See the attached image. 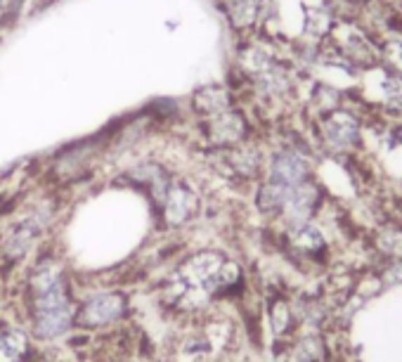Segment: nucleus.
Returning <instances> with one entry per match:
<instances>
[{"label":"nucleus","instance_id":"f257e3e1","mask_svg":"<svg viewBox=\"0 0 402 362\" xmlns=\"http://www.w3.org/2000/svg\"><path fill=\"white\" fill-rule=\"evenodd\" d=\"M312 130H315L317 145L331 156H355L365 145V121L362 114L350 109L348 105L338 107V109L324 114V116L312 121Z\"/></svg>","mask_w":402,"mask_h":362},{"label":"nucleus","instance_id":"f03ea898","mask_svg":"<svg viewBox=\"0 0 402 362\" xmlns=\"http://www.w3.org/2000/svg\"><path fill=\"white\" fill-rule=\"evenodd\" d=\"M196 126H199L203 142L215 152L237 147L241 142L253 140V123L241 105L218 114V116H210L206 121H196Z\"/></svg>","mask_w":402,"mask_h":362},{"label":"nucleus","instance_id":"7ed1b4c3","mask_svg":"<svg viewBox=\"0 0 402 362\" xmlns=\"http://www.w3.org/2000/svg\"><path fill=\"white\" fill-rule=\"evenodd\" d=\"M312 175V154L305 149H298L293 145H282L267 154L265 180L277 182L284 187H296L301 182L310 180Z\"/></svg>","mask_w":402,"mask_h":362},{"label":"nucleus","instance_id":"20e7f679","mask_svg":"<svg viewBox=\"0 0 402 362\" xmlns=\"http://www.w3.org/2000/svg\"><path fill=\"white\" fill-rule=\"evenodd\" d=\"M324 201H327V194H324L322 185L315 177H310V180L301 182V185L289 187L284 208L277 220L282 223L284 230L310 223V220H317L324 208Z\"/></svg>","mask_w":402,"mask_h":362},{"label":"nucleus","instance_id":"39448f33","mask_svg":"<svg viewBox=\"0 0 402 362\" xmlns=\"http://www.w3.org/2000/svg\"><path fill=\"white\" fill-rule=\"evenodd\" d=\"M284 244L289 246L291 253L303 258V263H310L315 268H329L331 241L320 220H310V223L284 230Z\"/></svg>","mask_w":402,"mask_h":362},{"label":"nucleus","instance_id":"423d86ee","mask_svg":"<svg viewBox=\"0 0 402 362\" xmlns=\"http://www.w3.org/2000/svg\"><path fill=\"white\" fill-rule=\"evenodd\" d=\"M225 260L227 258L220 251L213 249L196 251L194 256L185 260V265L180 268V277L185 287L189 289V294L213 296L218 291V272L225 265Z\"/></svg>","mask_w":402,"mask_h":362},{"label":"nucleus","instance_id":"0eeeda50","mask_svg":"<svg viewBox=\"0 0 402 362\" xmlns=\"http://www.w3.org/2000/svg\"><path fill=\"white\" fill-rule=\"evenodd\" d=\"M215 5L225 17L227 27L237 38H244L263 31L272 0H215Z\"/></svg>","mask_w":402,"mask_h":362},{"label":"nucleus","instance_id":"6e6552de","mask_svg":"<svg viewBox=\"0 0 402 362\" xmlns=\"http://www.w3.org/2000/svg\"><path fill=\"white\" fill-rule=\"evenodd\" d=\"M237 105H239L237 90L229 83H222V81H210V83L196 86L187 100L189 114H192L196 121L218 116V114L232 109V107Z\"/></svg>","mask_w":402,"mask_h":362},{"label":"nucleus","instance_id":"1a4fd4ad","mask_svg":"<svg viewBox=\"0 0 402 362\" xmlns=\"http://www.w3.org/2000/svg\"><path fill=\"white\" fill-rule=\"evenodd\" d=\"M196 208H199V196L187 182L173 180L166 189L161 199V215L163 223L168 227H182L194 218Z\"/></svg>","mask_w":402,"mask_h":362},{"label":"nucleus","instance_id":"9d476101","mask_svg":"<svg viewBox=\"0 0 402 362\" xmlns=\"http://www.w3.org/2000/svg\"><path fill=\"white\" fill-rule=\"evenodd\" d=\"M220 154H222V161H225L229 173L241 177V180L260 182L265 177L267 156H265V152L253 142V140L241 142V145H237V147L222 149Z\"/></svg>","mask_w":402,"mask_h":362},{"label":"nucleus","instance_id":"9b49d317","mask_svg":"<svg viewBox=\"0 0 402 362\" xmlns=\"http://www.w3.org/2000/svg\"><path fill=\"white\" fill-rule=\"evenodd\" d=\"M123 310H126L123 296L114 294V291H102V294H95L83 303L81 320H83V325L105 327V325H112V322L121 320Z\"/></svg>","mask_w":402,"mask_h":362},{"label":"nucleus","instance_id":"f8f14e48","mask_svg":"<svg viewBox=\"0 0 402 362\" xmlns=\"http://www.w3.org/2000/svg\"><path fill=\"white\" fill-rule=\"evenodd\" d=\"M43 227H46V215H31V218L22 220L12 227V232L8 234L3 244V251L10 258H22L34 249V244L41 239Z\"/></svg>","mask_w":402,"mask_h":362},{"label":"nucleus","instance_id":"ddd939ff","mask_svg":"<svg viewBox=\"0 0 402 362\" xmlns=\"http://www.w3.org/2000/svg\"><path fill=\"white\" fill-rule=\"evenodd\" d=\"M369 249L379 260H402V220H386L369 232Z\"/></svg>","mask_w":402,"mask_h":362},{"label":"nucleus","instance_id":"4468645a","mask_svg":"<svg viewBox=\"0 0 402 362\" xmlns=\"http://www.w3.org/2000/svg\"><path fill=\"white\" fill-rule=\"evenodd\" d=\"M74 317H76V310L72 303L55 310H41V313H36L34 317V334L43 341L60 339V336H65L69 329H72Z\"/></svg>","mask_w":402,"mask_h":362},{"label":"nucleus","instance_id":"2eb2a0df","mask_svg":"<svg viewBox=\"0 0 402 362\" xmlns=\"http://www.w3.org/2000/svg\"><path fill=\"white\" fill-rule=\"evenodd\" d=\"M286 194H289V187L284 185H277V182H270V180H260L258 187H256V194H253V204H256V211L265 218H272L277 220L279 213L284 208V201H286Z\"/></svg>","mask_w":402,"mask_h":362},{"label":"nucleus","instance_id":"dca6fc26","mask_svg":"<svg viewBox=\"0 0 402 362\" xmlns=\"http://www.w3.org/2000/svg\"><path fill=\"white\" fill-rule=\"evenodd\" d=\"M329 344L322 332H303L291 344V360L293 362H327Z\"/></svg>","mask_w":402,"mask_h":362},{"label":"nucleus","instance_id":"f3484780","mask_svg":"<svg viewBox=\"0 0 402 362\" xmlns=\"http://www.w3.org/2000/svg\"><path fill=\"white\" fill-rule=\"evenodd\" d=\"M346 93H341L338 88L329 86V83H322V81H317V83H312V93H310V100H308V109L312 114V121L324 116V114L338 109V107L346 105Z\"/></svg>","mask_w":402,"mask_h":362},{"label":"nucleus","instance_id":"a211bd4d","mask_svg":"<svg viewBox=\"0 0 402 362\" xmlns=\"http://www.w3.org/2000/svg\"><path fill=\"white\" fill-rule=\"evenodd\" d=\"M267 320H270V329L277 339L289 336L296 329V313H293V301L284 296H274L270 298V306H267Z\"/></svg>","mask_w":402,"mask_h":362},{"label":"nucleus","instance_id":"6ab92c4d","mask_svg":"<svg viewBox=\"0 0 402 362\" xmlns=\"http://www.w3.org/2000/svg\"><path fill=\"white\" fill-rule=\"evenodd\" d=\"M379 107L388 114L402 116V76L388 72L379 65Z\"/></svg>","mask_w":402,"mask_h":362},{"label":"nucleus","instance_id":"aec40b11","mask_svg":"<svg viewBox=\"0 0 402 362\" xmlns=\"http://www.w3.org/2000/svg\"><path fill=\"white\" fill-rule=\"evenodd\" d=\"M303 12H305V36H310V38H315L317 43H322L324 38L331 34V29L336 27V17L331 15V10L327 5H315V8L305 5Z\"/></svg>","mask_w":402,"mask_h":362},{"label":"nucleus","instance_id":"412c9836","mask_svg":"<svg viewBox=\"0 0 402 362\" xmlns=\"http://www.w3.org/2000/svg\"><path fill=\"white\" fill-rule=\"evenodd\" d=\"M379 65L402 76V36L384 38L379 43Z\"/></svg>","mask_w":402,"mask_h":362},{"label":"nucleus","instance_id":"4be33fe9","mask_svg":"<svg viewBox=\"0 0 402 362\" xmlns=\"http://www.w3.org/2000/svg\"><path fill=\"white\" fill-rule=\"evenodd\" d=\"M27 353V336L19 329L0 334V362H19Z\"/></svg>","mask_w":402,"mask_h":362},{"label":"nucleus","instance_id":"5701e85b","mask_svg":"<svg viewBox=\"0 0 402 362\" xmlns=\"http://www.w3.org/2000/svg\"><path fill=\"white\" fill-rule=\"evenodd\" d=\"M60 282H65V277H62V265L57 263V260H46V263H41L36 268L34 277H31L34 294H41V291L55 287V284H60Z\"/></svg>","mask_w":402,"mask_h":362},{"label":"nucleus","instance_id":"b1692460","mask_svg":"<svg viewBox=\"0 0 402 362\" xmlns=\"http://www.w3.org/2000/svg\"><path fill=\"white\" fill-rule=\"evenodd\" d=\"M24 10H27V0H0V38L5 29L15 27Z\"/></svg>","mask_w":402,"mask_h":362},{"label":"nucleus","instance_id":"393cba45","mask_svg":"<svg viewBox=\"0 0 402 362\" xmlns=\"http://www.w3.org/2000/svg\"><path fill=\"white\" fill-rule=\"evenodd\" d=\"M348 5H355V8H362V5L367 3V0H346Z\"/></svg>","mask_w":402,"mask_h":362}]
</instances>
